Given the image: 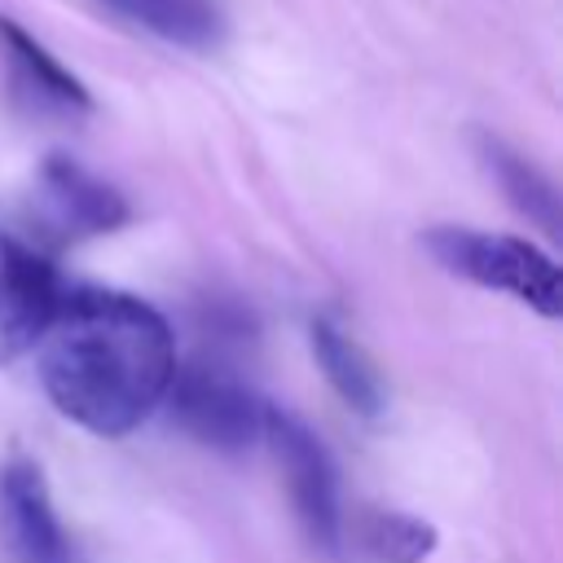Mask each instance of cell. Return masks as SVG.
<instances>
[{
	"label": "cell",
	"instance_id": "obj_10",
	"mask_svg": "<svg viewBox=\"0 0 563 563\" xmlns=\"http://www.w3.org/2000/svg\"><path fill=\"white\" fill-rule=\"evenodd\" d=\"M308 343H312V356H317L325 383L343 396L347 409H356V413H365V418L383 413V400H387V391H383V374L374 369V361L365 356V347H361L339 321H330V317H312Z\"/></svg>",
	"mask_w": 563,
	"mask_h": 563
},
{
	"label": "cell",
	"instance_id": "obj_3",
	"mask_svg": "<svg viewBox=\"0 0 563 563\" xmlns=\"http://www.w3.org/2000/svg\"><path fill=\"white\" fill-rule=\"evenodd\" d=\"M123 220H128V202L119 189H110L101 176H92L75 158L48 154L35 172V185L26 198V220L13 233L53 255L57 246L110 233Z\"/></svg>",
	"mask_w": 563,
	"mask_h": 563
},
{
	"label": "cell",
	"instance_id": "obj_6",
	"mask_svg": "<svg viewBox=\"0 0 563 563\" xmlns=\"http://www.w3.org/2000/svg\"><path fill=\"white\" fill-rule=\"evenodd\" d=\"M62 299H66V286L53 255L18 238L13 229H4L0 233V365L40 347Z\"/></svg>",
	"mask_w": 563,
	"mask_h": 563
},
{
	"label": "cell",
	"instance_id": "obj_4",
	"mask_svg": "<svg viewBox=\"0 0 563 563\" xmlns=\"http://www.w3.org/2000/svg\"><path fill=\"white\" fill-rule=\"evenodd\" d=\"M260 440H268L282 466V479H286V493H290V506H295V519L308 545L321 554H339L347 537V519H343V497H339V471L321 435L303 418L268 405Z\"/></svg>",
	"mask_w": 563,
	"mask_h": 563
},
{
	"label": "cell",
	"instance_id": "obj_8",
	"mask_svg": "<svg viewBox=\"0 0 563 563\" xmlns=\"http://www.w3.org/2000/svg\"><path fill=\"white\" fill-rule=\"evenodd\" d=\"M0 40H4V57H9V75L18 84V92L35 106V110H48V114H88L92 110V97L88 88L31 35L22 31L13 18H0Z\"/></svg>",
	"mask_w": 563,
	"mask_h": 563
},
{
	"label": "cell",
	"instance_id": "obj_7",
	"mask_svg": "<svg viewBox=\"0 0 563 563\" xmlns=\"http://www.w3.org/2000/svg\"><path fill=\"white\" fill-rule=\"evenodd\" d=\"M0 541L13 563H75L44 471L31 457H9L0 466Z\"/></svg>",
	"mask_w": 563,
	"mask_h": 563
},
{
	"label": "cell",
	"instance_id": "obj_12",
	"mask_svg": "<svg viewBox=\"0 0 563 563\" xmlns=\"http://www.w3.org/2000/svg\"><path fill=\"white\" fill-rule=\"evenodd\" d=\"M479 154H484V167L493 172V180L501 185V194L532 220L541 224L545 233H559V194L554 185L545 180L541 167H532L523 154H515L506 141L497 136H479Z\"/></svg>",
	"mask_w": 563,
	"mask_h": 563
},
{
	"label": "cell",
	"instance_id": "obj_1",
	"mask_svg": "<svg viewBox=\"0 0 563 563\" xmlns=\"http://www.w3.org/2000/svg\"><path fill=\"white\" fill-rule=\"evenodd\" d=\"M176 374L167 317L123 290H66L48 334L40 339V383L62 418L119 440L136 431Z\"/></svg>",
	"mask_w": 563,
	"mask_h": 563
},
{
	"label": "cell",
	"instance_id": "obj_9",
	"mask_svg": "<svg viewBox=\"0 0 563 563\" xmlns=\"http://www.w3.org/2000/svg\"><path fill=\"white\" fill-rule=\"evenodd\" d=\"M128 26L189 53H211L229 35V13L220 0H97Z\"/></svg>",
	"mask_w": 563,
	"mask_h": 563
},
{
	"label": "cell",
	"instance_id": "obj_2",
	"mask_svg": "<svg viewBox=\"0 0 563 563\" xmlns=\"http://www.w3.org/2000/svg\"><path fill=\"white\" fill-rule=\"evenodd\" d=\"M431 260L484 290H501L519 303H528L541 317L563 312V286H559V264L545 255L537 242L515 238V233H484V229H462V224H440L427 233Z\"/></svg>",
	"mask_w": 563,
	"mask_h": 563
},
{
	"label": "cell",
	"instance_id": "obj_5",
	"mask_svg": "<svg viewBox=\"0 0 563 563\" xmlns=\"http://www.w3.org/2000/svg\"><path fill=\"white\" fill-rule=\"evenodd\" d=\"M167 405H172V422L185 435L220 453H242L264 435L268 405L220 361H194L185 369L176 365Z\"/></svg>",
	"mask_w": 563,
	"mask_h": 563
},
{
	"label": "cell",
	"instance_id": "obj_11",
	"mask_svg": "<svg viewBox=\"0 0 563 563\" xmlns=\"http://www.w3.org/2000/svg\"><path fill=\"white\" fill-rule=\"evenodd\" d=\"M347 541L369 563H422L435 550V528L405 510H365L352 519V537H343V545Z\"/></svg>",
	"mask_w": 563,
	"mask_h": 563
}]
</instances>
